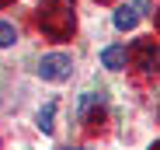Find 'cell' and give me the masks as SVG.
<instances>
[{
    "mask_svg": "<svg viewBox=\"0 0 160 150\" xmlns=\"http://www.w3.org/2000/svg\"><path fill=\"white\" fill-rule=\"evenodd\" d=\"M77 4L73 0H42L38 4V28L52 39V42H63L73 35L77 28Z\"/></svg>",
    "mask_w": 160,
    "mask_h": 150,
    "instance_id": "cell-1",
    "label": "cell"
},
{
    "mask_svg": "<svg viewBox=\"0 0 160 150\" xmlns=\"http://www.w3.org/2000/svg\"><path fill=\"white\" fill-rule=\"evenodd\" d=\"M70 70H73V59H70L66 53H49V56H42V63H38V77H42V80H66Z\"/></svg>",
    "mask_w": 160,
    "mask_h": 150,
    "instance_id": "cell-2",
    "label": "cell"
},
{
    "mask_svg": "<svg viewBox=\"0 0 160 150\" xmlns=\"http://www.w3.org/2000/svg\"><path fill=\"white\" fill-rule=\"evenodd\" d=\"M101 63L108 66V70H125V63H129L125 45H108V49L101 53Z\"/></svg>",
    "mask_w": 160,
    "mask_h": 150,
    "instance_id": "cell-3",
    "label": "cell"
},
{
    "mask_svg": "<svg viewBox=\"0 0 160 150\" xmlns=\"http://www.w3.org/2000/svg\"><path fill=\"white\" fill-rule=\"evenodd\" d=\"M153 63H157V42L143 39V42L136 45V66H139V70H153Z\"/></svg>",
    "mask_w": 160,
    "mask_h": 150,
    "instance_id": "cell-4",
    "label": "cell"
},
{
    "mask_svg": "<svg viewBox=\"0 0 160 150\" xmlns=\"http://www.w3.org/2000/svg\"><path fill=\"white\" fill-rule=\"evenodd\" d=\"M136 21H139V11H136V7H125V4H122V7L115 11V28H118V32L136 28Z\"/></svg>",
    "mask_w": 160,
    "mask_h": 150,
    "instance_id": "cell-5",
    "label": "cell"
},
{
    "mask_svg": "<svg viewBox=\"0 0 160 150\" xmlns=\"http://www.w3.org/2000/svg\"><path fill=\"white\" fill-rule=\"evenodd\" d=\"M52 115H56V101H45L42 112H38V129H42V133H52V129H56Z\"/></svg>",
    "mask_w": 160,
    "mask_h": 150,
    "instance_id": "cell-6",
    "label": "cell"
},
{
    "mask_svg": "<svg viewBox=\"0 0 160 150\" xmlns=\"http://www.w3.org/2000/svg\"><path fill=\"white\" fill-rule=\"evenodd\" d=\"M14 39H18V32H14V24H7V21H0V49H7V45H14Z\"/></svg>",
    "mask_w": 160,
    "mask_h": 150,
    "instance_id": "cell-7",
    "label": "cell"
},
{
    "mask_svg": "<svg viewBox=\"0 0 160 150\" xmlns=\"http://www.w3.org/2000/svg\"><path fill=\"white\" fill-rule=\"evenodd\" d=\"M11 4H14V0H0V7H11Z\"/></svg>",
    "mask_w": 160,
    "mask_h": 150,
    "instance_id": "cell-8",
    "label": "cell"
},
{
    "mask_svg": "<svg viewBox=\"0 0 160 150\" xmlns=\"http://www.w3.org/2000/svg\"><path fill=\"white\" fill-rule=\"evenodd\" d=\"M101 4H112V0H101Z\"/></svg>",
    "mask_w": 160,
    "mask_h": 150,
    "instance_id": "cell-9",
    "label": "cell"
}]
</instances>
